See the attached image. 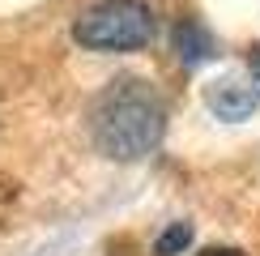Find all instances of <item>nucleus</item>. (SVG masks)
<instances>
[{"label": "nucleus", "mask_w": 260, "mask_h": 256, "mask_svg": "<svg viewBox=\"0 0 260 256\" xmlns=\"http://www.w3.org/2000/svg\"><path fill=\"white\" fill-rule=\"evenodd\" d=\"M162 128H167V107H162L158 90L141 77H120L94 99L90 133L107 158L137 163V158L154 154Z\"/></svg>", "instance_id": "nucleus-1"}, {"label": "nucleus", "mask_w": 260, "mask_h": 256, "mask_svg": "<svg viewBox=\"0 0 260 256\" xmlns=\"http://www.w3.org/2000/svg\"><path fill=\"white\" fill-rule=\"evenodd\" d=\"M73 39L90 51H137L154 39V13L145 0H103L77 17Z\"/></svg>", "instance_id": "nucleus-2"}, {"label": "nucleus", "mask_w": 260, "mask_h": 256, "mask_svg": "<svg viewBox=\"0 0 260 256\" xmlns=\"http://www.w3.org/2000/svg\"><path fill=\"white\" fill-rule=\"evenodd\" d=\"M205 103H209V111L218 115V120H247V115L260 107V90L256 85H243V81H213L209 90H205Z\"/></svg>", "instance_id": "nucleus-3"}, {"label": "nucleus", "mask_w": 260, "mask_h": 256, "mask_svg": "<svg viewBox=\"0 0 260 256\" xmlns=\"http://www.w3.org/2000/svg\"><path fill=\"white\" fill-rule=\"evenodd\" d=\"M175 51H179V60L183 64H201V60H209L213 56V35L201 26V21H179L175 26Z\"/></svg>", "instance_id": "nucleus-4"}, {"label": "nucleus", "mask_w": 260, "mask_h": 256, "mask_svg": "<svg viewBox=\"0 0 260 256\" xmlns=\"http://www.w3.org/2000/svg\"><path fill=\"white\" fill-rule=\"evenodd\" d=\"M188 243H192V227H188V222H171V227L158 235L154 252H158V256H179Z\"/></svg>", "instance_id": "nucleus-5"}, {"label": "nucleus", "mask_w": 260, "mask_h": 256, "mask_svg": "<svg viewBox=\"0 0 260 256\" xmlns=\"http://www.w3.org/2000/svg\"><path fill=\"white\" fill-rule=\"evenodd\" d=\"M201 256H247V252H239V248H205Z\"/></svg>", "instance_id": "nucleus-6"}, {"label": "nucleus", "mask_w": 260, "mask_h": 256, "mask_svg": "<svg viewBox=\"0 0 260 256\" xmlns=\"http://www.w3.org/2000/svg\"><path fill=\"white\" fill-rule=\"evenodd\" d=\"M247 64H252V73H256V81H260V47L247 51Z\"/></svg>", "instance_id": "nucleus-7"}]
</instances>
